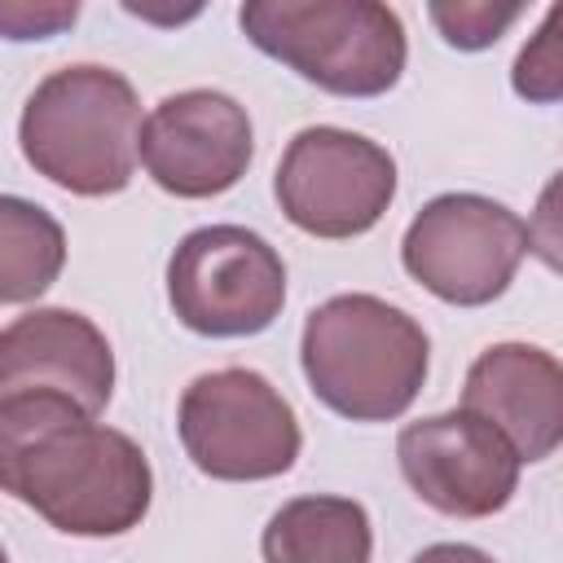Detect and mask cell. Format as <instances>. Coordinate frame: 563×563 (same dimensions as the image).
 I'll list each match as a JSON object with an SVG mask.
<instances>
[{
	"label": "cell",
	"mask_w": 563,
	"mask_h": 563,
	"mask_svg": "<svg viewBox=\"0 0 563 563\" xmlns=\"http://www.w3.org/2000/svg\"><path fill=\"white\" fill-rule=\"evenodd\" d=\"M427 330L378 295H334L303 321L299 361L312 396L352 422L400 418L427 378Z\"/></svg>",
	"instance_id": "obj_2"
},
{
	"label": "cell",
	"mask_w": 563,
	"mask_h": 563,
	"mask_svg": "<svg viewBox=\"0 0 563 563\" xmlns=\"http://www.w3.org/2000/svg\"><path fill=\"white\" fill-rule=\"evenodd\" d=\"M396 462L405 484L431 510L453 519L497 515L519 488L515 449L466 409L409 422L396 440Z\"/></svg>",
	"instance_id": "obj_10"
},
{
	"label": "cell",
	"mask_w": 563,
	"mask_h": 563,
	"mask_svg": "<svg viewBox=\"0 0 563 563\" xmlns=\"http://www.w3.org/2000/svg\"><path fill=\"white\" fill-rule=\"evenodd\" d=\"M167 303L202 339H246L268 330L286 303L282 255L242 224H207L180 238L167 260Z\"/></svg>",
	"instance_id": "obj_6"
},
{
	"label": "cell",
	"mask_w": 563,
	"mask_h": 563,
	"mask_svg": "<svg viewBox=\"0 0 563 563\" xmlns=\"http://www.w3.org/2000/svg\"><path fill=\"white\" fill-rule=\"evenodd\" d=\"M462 409L484 418L519 462H545L563 440V369L545 347L493 343L466 369Z\"/></svg>",
	"instance_id": "obj_12"
},
{
	"label": "cell",
	"mask_w": 563,
	"mask_h": 563,
	"mask_svg": "<svg viewBox=\"0 0 563 563\" xmlns=\"http://www.w3.org/2000/svg\"><path fill=\"white\" fill-rule=\"evenodd\" d=\"M251 119L229 92L189 88L163 97L136 141V158L145 163L150 180L176 198H216L233 189L251 167Z\"/></svg>",
	"instance_id": "obj_9"
},
{
	"label": "cell",
	"mask_w": 563,
	"mask_h": 563,
	"mask_svg": "<svg viewBox=\"0 0 563 563\" xmlns=\"http://www.w3.org/2000/svg\"><path fill=\"white\" fill-rule=\"evenodd\" d=\"M559 31H563V4H550L541 31H537V35L519 48V57H515L510 84H515V92H519L523 101H537V106L559 101V92H563V48H559L563 35H559Z\"/></svg>",
	"instance_id": "obj_15"
},
{
	"label": "cell",
	"mask_w": 563,
	"mask_h": 563,
	"mask_svg": "<svg viewBox=\"0 0 563 563\" xmlns=\"http://www.w3.org/2000/svg\"><path fill=\"white\" fill-rule=\"evenodd\" d=\"M22 158L79 198L128 189L136 172L141 101L136 88L97 62L53 70L22 106Z\"/></svg>",
	"instance_id": "obj_3"
},
{
	"label": "cell",
	"mask_w": 563,
	"mask_h": 563,
	"mask_svg": "<svg viewBox=\"0 0 563 563\" xmlns=\"http://www.w3.org/2000/svg\"><path fill=\"white\" fill-rule=\"evenodd\" d=\"M0 493L70 537L132 532L154 497L141 444L48 391L0 400Z\"/></svg>",
	"instance_id": "obj_1"
},
{
	"label": "cell",
	"mask_w": 563,
	"mask_h": 563,
	"mask_svg": "<svg viewBox=\"0 0 563 563\" xmlns=\"http://www.w3.org/2000/svg\"><path fill=\"white\" fill-rule=\"evenodd\" d=\"M260 550L264 563H369L374 528L352 497H295L268 519Z\"/></svg>",
	"instance_id": "obj_13"
},
{
	"label": "cell",
	"mask_w": 563,
	"mask_h": 563,
	"mask_svg": "<svg viewBox=\"0 0 563 563\" xmlns=\"http://www.w3.org/2000/svg\"><path fill=\"white\" fill-rule=\"evenodd\" d=\"M66 264L62 224L18 194H0V303L40 299Z\"/></svg>",
	"instance_id": "obj_14"
},
{
	"label": "cell",
	"mask_w": 563,
	"mask_h": 563,
	"mask_svg": "<svg viewBox=\"0 0 563 563\" xmlns=\"http://www.w3.org/2000/svg\"><path fill=\"white\" fill-rule=\"evenodd\" d=\"M48 391L97 418L114 391V352L106 334L70 308H35L0 330V400Z\"/></svg>",
	"instance_id": "obj_11"
},
{
	"label": "cell",
	"mask_w": 563,
	"mask_h": 563,
	"mask_svg": "<svg viewBox=\"0 0 563 563\" xmlns=\"http://www.w3.org/2000/svg\"><path fill=\"white\" fill-rule=\"evenodd\" d=\"M273 194L286 220L312 238H361L396 198V158L347 128H303L290 136Z\"/></svg>",
	"instance_id": "obj_8"
},
{
	"label": "cell",
	"mask_w": 563,
	"mask_h": 563,
	"mask_svg": "<svg viewBox=\"0 0 563 563\" xmlns=\"http://www.w3.org/2000/svg\"><path fill=\"white\" fill-rule=\"evenodd\" d=\"M246 40L334 97H383L405 75V26L374 0H251Z\"/></svg>",
	"instance_id": "obj_4"
},
{
	"label": "cell",
	"mask_w": 563,
	"mask_h": 563,
	"mask_svg": "<svg viewBox=\"0 0 563 563\" xmlns=\"http://www.w3.org/2000/svg\"><path fill=\"white\" fill-rule=\"evenodd\" d=\"M431 22L440 26V35L462 48V53H479V48H493L519 18H523V4H488V0H457V4H431L427 9Z\"/></svg>",
	"instance_id": "obj_16"
},
{
	"label": "cell",
	"mask_w": 563,
	"mask_h": 563,
	"mask_svg": "<svg viewBox=\"0 0 563 563\" xmlns=\"http://www.w3.org/2000/svg\"><path fill=\"white\" fill-rule=\"evenodd\" d=\"M532 229L484 194H440L405 229V273L435 299L484 308L515 282Z\"/></svg>",
	"instance_id": "obj_7"
},
{
	"label": "cell",
	"mask_w": 563,
	"mask_h": 563,
	"mask_svg": "<svg viewBox=\"0 0 563 563\" xmlns=\"http://www.w3.org/2000/svg\"><path fill=\"white\" fill-rule=\"evenodd\" d=\"M176 431L189 462L229 484L286 475L299 457V418L290 400L255 369L198 374L176 409Z\"/></svg>",
	"instance_id": "obj_5"
},
{
	"label": "cell",
	"mask_w": 563,
	"mask_h": 563,
	"mask_svg": "<svg viewBox=\"0 0 563 563\" xmlns=\"http://www.w3.org/2000/svg\"><path fill=\"white\" fill-rule=\"evenodd\" d=\"M409 563H493L484 550H475V545H462V541H440V545H427V550H418Z\"/></svg>",
	"instance_id": "obj_18"
},
{
	"label": "cell",
	"mask_w": 563,
	"mask_h": 563,
	"mask_svg": "<svg viewBox=\"0 0 563 563\" xmlns=\"http://www.w3.org/2000/svg\"><path fill=\"white\" fill-rule=\"evenodd\" d=\"M0 563H9V559H4V550H0Z\"/></svg>",
	"instance_id": "obj_19"
},
{
	"label": "cell",
	"mask_w": 563,
	"mask_h": 563,
	"mask_svg": "<svg viewBox=\"0 0 563 563\" xmlns=\"http://www.w3.org/2000/svg\"><path fill=\"white\" fill-rule=\"evenodd\" d=\"M79 18V4H31V0H0V35L4 40H48Z\"/></svg>",
	"instance_id": "obj_17"
}]
</instances>
